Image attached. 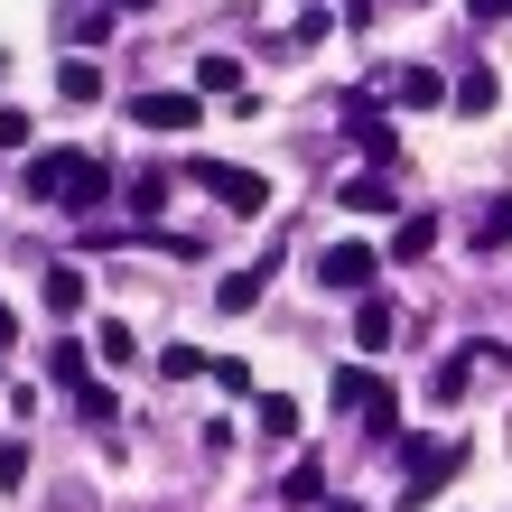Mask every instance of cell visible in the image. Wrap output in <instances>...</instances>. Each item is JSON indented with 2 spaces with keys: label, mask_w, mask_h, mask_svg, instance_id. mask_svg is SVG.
I'll return each instance as SVG.
<instances>
[{
  "label": "cell",
  "mask_w": 512,
  "mask_h": 512,
  "mask_svg": "<svg viewBox=\"0 0 512 512\" xmlns=\"http://www.w3.org/2000/svg\"><path fill=\"white\" fill-rule=\"evenodd\" d=\"M345 205H354V215H391V205H401V196H391L382 187V177H345V187H336Z\"/></svg>",
  "instance_id": "13"
},
{
  "label": "cell",
  "mask_w": 512,
  "mask_h": 512,
  "mask_svg": "<svg viewBox=\"0 0 512 512\" xmlns=\"http://www.w3.org/2000/svg\"><path fill=\"white\" fill-rule=\"evenodd\" d=\"M196 94H243V66H233V56H215V47H205V56H196Z\"/></svg>",
  "instance_id": "11"
},
{
  "label": "cell",
  "mask_w": 512,
  "mask_h": 512,
  "mask_svg": "<svg viewBox=\"0 0 512 512\" xmlns=\"http://www.w3.org/2000/svg\"><path fill=\"white\" fill-rule=\"evenodd\" d=\"M10 336H19V317H10V308H0V364H10Z\"/></svg>",
  "instance_id": "25"
},
{
  "label": "cell",
  "mask_w": 512,
  "mask_h": 512,
  "mask_svg": "<svg viewBox=\"0 0 512 512\" xmlns=\"http://www.w3.org/2000/svg\"><path fill=\"white\" fill-rule=\"evenodd\" d=\"M261 289H270V261H252V270H233V280L215 289V308H252Z\"/></svg>",
  "instance_id": "16"
},
{
  "label": "cell",
  "mask_w": 512,
  "mask_h": 512,
  "mask_svg": "<svg viewBox=\"0 0 512 512\" xmlns=\"http://www.w3.org/2000/svg\"><path fill=\"white\" fill-rule=\"evenodd\" d=\"M391 252H373V243H326L317 252V280L326 289H345V298H373V270H382Z\"/></svg>",
  "instance_id": "5"
},
{
  "label": "cell",
  "mask_w": 512,
  "mask_h": 512,
  "mask_svg": "<svg viewBox=\"0 0 512 512\" xmlns=\"http://www.w3.org/2000/svg\"><path fill=\"white\" fill-rule=\"evenodd\" d=\"M475 19H512V0H475Z\"/></svg>",
  "instance_id": "26"
},
{
  "label": "cell",
  "mask_w": 512,
  "mask_h": 512,
  "mask_svg": "<svg viewBox=\"0 0 512 512\" xmlns=\"http://www.w3.org/2000/svg\"><path fill=\"white\" fill-rule=\"evenodd\" d=\"M0 149H28V112H0Z\"/></svg>",
  "instance_id": "24"
},
{
  "label": "cell",
  "mask_w": 512,
  "mask_h": 512,
  "mask_svg": "<svg viewBox=\"0 0 512 512\" xmlns=\"http://www.w3.org/2000/svg\"><path fill=\"white\" fill-rule=\"evenodd\" d=\"M401 475H410V485H401V503L419 512V503L447 485V475H457V447H438V438H401Z\"/></svg>",
  "instance_id": "4"
},
{
  "label": "cell",
  "mask_w": 512,
  "mask_h": 512,
  "mask_svg": "<svg viewBox=\"0 0 512 512\" xmlns=\"http://www.w3.org/2000/svg\"><path fill=\"white\" fill-rule=\"evenodd\" d=\"M19 475H28V447H19V438H0V494H10Z\"/></svg>",
  "instance_id": "23"
},
{
  "label": "cell",
  "mask_w": 512,
  "mask_h": 512,
  "mask_svg": "<svg viewBox=\"0 0 512 512\" xmlns=\"http://www.w3.org/2000/svg\"><path fill=\"white\" fill-rule=\"evenodd\" d=\"M512 243V205H485V215H475V252H503Z\"/></svg>",
  "instance_id": "19"
},
{
  "label": "cell",
  "mask_w": 512,
  "mask_h": 512,
  "mask_svg": "<svg viewBox=\"0 0 512 512\" xmlns=\"http://www.w3.org/2000/svg\"><path fill=\"white\" fill-rule=\"evenodd\" d=\"M159 205H168V177H140V187H131V215L149 224V215H159Z\"/></svg>",
  "instance_id": "22"
},
{
  "label": "cell",
  "mask_w": 512,
  "mask_h": 512,
  "mask_svg": "<svg viewBox=\"0 0 512 512\" xmlns=\"http://www.w3.org/2000/svg\"><path fill=\"white\" fill-rule=\"evenodd\" d=\"M84 298H94V289H84V270H75V261H56V270H47V308H56V317H75Z\"/></svg>",
  "instance_id": "10"
},
{
  "label": "cell",
  "mask_w": 512,
  "mask_h": 512,
  "mask_svg": "<svg viewBox=\"0 0 512 512\" xmlns=\"http://www.w3.org/2000/svg\"><path fill=\"white\" fill-rule=\"evenodd\" d=\"M56 94H66V103H94L103 94V66H94V56H56Z\"/></svg>",
  "instance_id": "8"
},
{
  "label": "cell",
  "mask_w": 512,
  "mask_h": 512,
  "mask_svg": "<svg viewBox=\"0 0 512 512\" xmlns=\"http://www.w3.org/2000/svg\"><path fill=\"white\" fill-rule=\"evenodd\" d=\"M261 438H298V401L289 391H261Z\"/></svg>",
  "instance_id": "17"
},
{
  "label": "cell",
  "mask_w": 512,
  "mask_h": 512,
  "mask_svg": "<svg viewBox=\"0 0 512 512\" xmlns=\"http://www.w3.org/2000/svg\"><path fill=\"white\" fill-rule=\"evenodd\" d=\"M354 345H364V354H391V345H401V336H391V308H382V298H364V308H354Z\"/></svg>",
  "instance_id": "9"
},
{
  "label": "cell",
  "mask_w": 512,
  "mask_h": 512,
  "mask_svg": "<svg viewBox=\"0 0 512 512\" xmlns=\"http://www.w3.org/2000/svg\"><path fill=\"white\" fill-rule=\"evenodd\" d=\"M391 84H401V103H419V112H429V103H447V84H438L429 66H401V75H391Z\"/></svg>",
  "instance_id": "18"
},
{
  "label": "cell",
  "mask_w": 512,
  "mask_h": 512,
  "mask_svg": "<svg viewBox=\"0 0 512 512\" xmlns=\"http://www.w3.org/2000/svg\"><path fill=\"white\" fill-rule=\"evenodd\" d=\"M336 410H354V429H364V438H391V382H382V373L345 364V373H336Z\"/></svg>",
  "instance_id": "2"
},
{
  "label": "cell",
  "mask_w": 512,
  "mask_h": 512,
  "mask_svg": "<svg viewBox=\"0 0 512 512\" xmlns=\"http://www.w3.org/2000/svg\"><path fill=\"white\" fill-rule=\"evenodd\" d=\"M196 112H205L196 94H140L131 122H140V131H196Z\"/></svg>",
  "instance_id": "6"
},
{
  "label": "cell",
  "mask_w": 512,
  "mask_h": 512,
  "mask_svg": "<svg viewBox=\"0 0 512 512\" xmlns=\"http://www.w3.org/2000/svg\"><path fill=\"white\" fill-rule=\"evenodd\" d=\"M28 196L66 205V215H94L103 205V159H84V149H38V159H28Z\"/></svg>",
  "instance_id": "1"
},
{
  "label": "cell",
  "mask_w": 512,
  "mask_h": 512,
  "mask_svg": "<svg viewBox=\"0 0 512 512\" xmlns=\"http://www.w3.org/2000/svg\"><path fill=\"white\" fill-rule=\"evenodd\" d=\"M326 512H364V503H326Z\"/></svg>",
  "instance_id": "28"
},
{
  "label": "cell",
  "mask_w": 512,
  "mask_h": 512,
  "mask_svg": "<svg viewBox=\"0 0 512 512\" xmlns=\"http://www.w3.org/2000/svg\"><path fill=\"white\" fill-rule=\"evenodd\" d=\"M159 373H168V382H196V373H205V354H196V345H168V354H159Z\"/></svg>",
  "instance_id": "21"
},
{
  "label": "cell",
  "mask_w": 512,
  "mask_h": 512,
  "mask_svg": "<svg viewBox=\"0 0 512 512\" xmlns=\"http://www.w3.org/2000/svg\"><path fill=\"white\" fill-rule=\"evenodd\" d=\"M438 243V215H401V233H391V261H419Z\"/></svg>",
  "instance_id": "15"
},
{
  "label": "cell",
  "mask_w": 512,
  "mask_h": 512,
  "mask_svg": "<svg viewBox=\"0 0 512 512\" xmlns=\"http://www.w3.org/2000/svg\"><path fill=\"white\" fill-rule=\"evenodd\" d=\"M47 373H56V382H75V391H84V345H75V336H56V345H47Z\"/></svg>",
  "instance_id": "20"
},
{
  "label": "cell",
  "mask_w": 512,
  "mask_h": 512,
  "mask_svg": "<svg viewBox=\"0 0 512 512\" xmlns=\"http://www.w3.org/2000/svg\"><path fill=\"white\" fill-rule=\"evenodd\" d=\"M187 177H196V187L224 205V215H261V205H270V187H261L252 168H233V159H196Z\"/></svg>",
  "instance_id": "3"
},
{
  "label": "cell",
  "mask_w": 512,
  "mask_h": 512,
  "mask_svg": "<svg viewBox=\"0 0 512 512\" xmlns=\"http://www.w3.org/2000/svg\"><path fill=\"white\" fill-rule=\"evenodd\" d=\"M112 10H149V0H112Z\"/></svg>",
  "instance_id": "27"
},
{
  "label": "cell",
  "mask_w": 512,
  "mask_h": 512,
  "mask_svg": "<svg viewBox=\"0 0 512 512\" xmlns=\"http://www.w3.org/2000/svg\"><path fill=\"white\" fill-rule=\"evenodd\" d=\"M447 103H457V112H494V75H485V66H466L457 84H447Z\"/></svg>",
  "instance_id": "14"
},
{
  "label": "cell",
  "mask_w": 512,
  "mask_h": 512,
  "mask_svg": "<svg viewBox=\"0 0 512 512\" xmlns=\"http://www.w3.org/2000/svg\"><path fill=\"white\" fill-rule=\"evenodd\" d=\"M475 364H485V354H475V345H466V354H447V364L429 373V401H457V391H466V373H475Z\"/></svg>",
  "instance_id": "12"
},
{
  "label": "cell",
  "mask_w": 512,
  "mask_h": 512,
  "mask_svg": "<svg viewBox=\"0 0 512 512\" xmlns=\"http://www.w3.org/2000/svg\"><path fill=\"white\" fill-rule=\"evenodd\" d=\"M345 131L364 140L373 159H391V122H382V103H373V94H354V103H345Z\"/></svg>",
  "instance_id": "7"
}]
</instances>
